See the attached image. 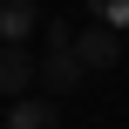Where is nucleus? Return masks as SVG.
I'll return each mask as SVG.
<instances>
[{"label": "nucleus", "mask_w": 129, "mask_h": 129, "mask_svg": "<svg viewBox=\"0 0 129 129\" xmlns=\"http://www.w3.org/2000/svg\"><path fill=\"white\" fill-rule=\"evenodd\" d=\"M88 20L109 27V34H122V27H129V0H88Z\"/></svg>", "instance_id": "423d86ee"}, {"label": "nucleus", "mask_w": 129, "mask_h": 129, "mask_svg": "<svg viewBox=\"0 0 129 129\" xmlns=\"http://www.w3.org/2000/svg\"><path fill=\"white\" fill-rule=\"evenodd\" d=\"M122 54H129V27H122Z\"/></svg>", "instance_id": "0eeeda50"}, {"label": "nucleus", "mask_w": 129, "mask_h": 129, "mask_svg": "<svg viewBox=\"0 0 129 129\" xmlns=\"http://www.w3.org/2000/svg\"><path fill=\"white\" fill-rule=\"evenodd\" d=\"M7 129H61V109L48 102V95H14V116Z\"/></svg>", "instance_id": "39448f33"}, {"label": "nucleus", "mask_w": 129, "mask_h": 129, "mask_svg": "<svg viewBox=\"0 0 129 129\" xmlns=\"http://www.w3.org/2000/svg\"><path fill=\"white\" fill-rule=\"evenodd\" d=\"M41 20H48V14H41L34 0H0V41H7V48H27Z\"/></svg>", "instance_id": "7ed1b4c3"}, {"label": "nucleus", "mask_w": 129, "mask_h": 129, "mask_svg": "<svg viewBox=\"0 0 129 129\" xmlns=\"http://www.w3.org/2000/svg\"><path fill=\"white\" fill-rule=\"evenodd\" d=\"M27 88H34V54L0 41V95H27Z\"/></svg>", "instance_id": "20e7f679"}, {"label": "nucleus", "mask_w": 129, "mask_h": 129, "mask_svg": "<svg viewBox=\"0 0 129 129\" xmlns=\"http://www.w3.org/2000/svg\"><path fill=\"white\" fill-rule=\"evenodd\" d=\"M75 61L88 68V75H109L116 61H122V34H109V27H75Z\"/></svg>", "instance_id": "f03ea898"}, {"label": "nucleus", "mask_w": 129, "mask_h": 129, "mask_svg": "<svg viewBox=\"0 0 129 129\" xmlns=\"http://www.w3.org/2000/svg\"><path fill=\"white\" fill-rule=\"evenodd\" d=\"M41 41H48V54L34 61V82H41L48 95H75V88L88 82V68L75 61V27H68V20H41Z\"/></svg>", "instance_id": "f257e3e1"}, {"label": "nucleus", "mask_w": 129, "mask_h": 129, "mask_svg": "<svg viewBox=\"0 0 129 129\" xmlns=\"http://www.w3.org/2000/svg\"><path fill=\"white\" fill-rule=\"evenodd\" d=\"M0 129H7V122H0Z\"/></svg>", "instance_id": "6e6552de"}]
</instances>
